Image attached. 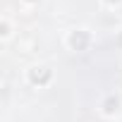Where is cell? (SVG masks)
<instances>
[{
	"instance_id": "obj_1",
	"label": "cell",
	"mask_w": 122,
	"mask_h": 122,
	"mask_svg": "<svg viewBox=\"0 0 122 122\" xmlns=\"http://www.w3.org/2000/svg\"><path fill=\"white\" fill-rule=\"evenodd\" d=\"M89 43H91V34L84 31V29H77V31H72V34L67 36V46H70L72 50H86Z\"/></svg>"
},
{
	"instance_id": "obj_2",
	"label": "cell",
	"mask_w": 122,
	"mask_h": 122,
	"mask_svg": "<svg viewBox=\"0 0 122 122\" xmlns=\"http://www.w3.org/2000/svg\"><path fill=\"white\" fill-rule=\"evenodd\" d=\"M50 77H53V74H50V70H48V67H43V65H41V67H31V70H29V81H31V84L43 86V84H48V81H50Z\"/></svg>"
},
{
	"instance_id": "obj_3",
	"label": "cell",
	"mask_w": 122,
	"mask_h": 122,
	"mask_svg": "<svg viewBox=\"0 0 122 122\" xmlns=\"http://www.w3.org/2000/svg\"><path fill=\"white\" fill-rule=\"evenodd\" d=\"M120 110V98L117 96H108L105 101H103V112L105 115H115Z\"/></svg>"
},
{
	"instance_id": "obj_4",
	"label": "cell",
	"mask_w": 122,
	"mask_h": 122,
	"mask_svg": "<svg viewBox=\"0 0 122 122\" xmlns=\"http://www.w3.org/2000/svg\"><path fill=\"white\" fill-rule=\"evenodd\" d=\"M3 36H10V26H7V22H3Z\"/></svg>"
},
{
	"instance_id": "obj_5",
	"label": "cell",
	"mask_w": 122,
	"mask_h": 122,
	"mask_svg": "<svg viewBox=\"0 0 122 122\" xmlns=\"http://www.w3.org/2000/svg\"><path fill=\"white\" fill-rule=\"evenodd\" d=\"M115 43H117V46H120V48H122V31H120V34H117V38H115Z\"/></svg>"
},
{
	"instance_id": "obj_6",
	"label": "cell",
	"mask_w": 122,
	"mask_h": 122,
	"mask_svg": "<svg viewBox=\"0 0 122 122\" xmlns=\"http://www.w3.org/2000/svg\"><path fill=\"white\" fill-rule=\"evenodd\" d=\"M105 3H108V5H117V3H120V0H105Z\"/></svg>"
}]
</instances>
